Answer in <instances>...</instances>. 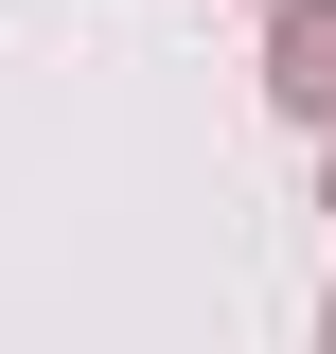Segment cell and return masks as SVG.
Returning <instances> with one entry per match:
<instances>
[{"mask_svg":"<svg viewBox=\"0 0 336 354\" xmlns=\"http://www.w3.org/2000/svg\"><path fill=\"white\" fill-rule=\"evenodd\" d=\"M265 106L336 142V0H265Z\"/></svg>","mask_w":336,"mask_h":354,"instance_id":"6da1fadb","label":"cell"},{"mask_svg":"<svg viewBox=\"0 0 336 354\" xmlns=\"http://www.w3.org/2000/svg\"><path fill=\"white\" fill-rule=\"evenodd\" d=\"M319 213H336V160H319Z\"/></svg>","mask_w":336,"mask_h":354,"instance_id":"7a4b0ae2","label":"cell"}]
</instances>
